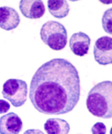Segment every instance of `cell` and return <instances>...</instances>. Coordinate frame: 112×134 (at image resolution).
Wrapping results in <instances>:
<instances>
[{"instance_id":"cell-1","label":"cell","mask_w":112,"mask_h":134,"mask_svg":"<svg viewBox=\"0 0 112 134\" xmlns=\"http://www.w3.org/2000/svg\"><path fill=\"white\" fill-rule=\"evenodd\" d=\"M81 81L75 66L62 58L42 65L32 78L29 99L40 113L59 115L69 113L80 99Z\"/></svg>"},{"instance_id":"cell-2","label":"cell","mask_w":112,"mask_h":134,"mask_svg":"<svg viewBox=\"0 0 112 134\" xmlns=\"http://www.w3.org/2000/svg\"><path fill=\"white\" fill-rule=\"evenodd\" d=\"M88 110L93 116L112 118V81H102L91 89L86 101Z\"/></svg>"},{"instance_id":"cell-3","label":"cell","mask_w":112,"mask_h":134,"mask_svg":"<svg viewBox=\"0 0 112 134\" xmlns=\"http://www.w3.org/2000/svg\"><path fill=\"white\" fill-rule=\"evenodd\" d=\"M40 36L42 42L54 50H61L66 46V29L59 22L49 21L44 24L41 29Z\"/></svg>"},{"instance_id":"cell-4","label":"cell","mask_w":112,"mask_h":134,"mask_svg":"<svg viewBox=\"0 0 112 134\" xmlns=\"http://www.w3.org/2000/svg\"><path fill=\"white\" fill-rule=\"evenodd\" d=\"M2 95L15 107L23 106L27 100V85L25 81L17 79L7 80L3 85Z\"/></svg>"},{"instance_id":"cell-5","label":"cell","mask_w":112,"mask_h":134,"mask_svg":"<svg viewBox=\"0 0 112 134\" xmlns=\"http://www.w3.org/2000/svg\"><path fill=\"white\" fill-rule=\"evenodd\" d=\"M93 53L95 60L99 64L107 65L112 64V38L104 36L97 39Z\"/></svg>"},{"instance_id":"cell-6","label":"cell","mask_w":112,"mask_h":134,"mask_svg":"<svg viewBox=\"0 0 112 134\" xmlns=\"http://www.w3.org/2000/svg\"><path fill=\"white\" fill-rule=\"evenodd\" d=\"M19 9L24 17L30 19L42 18L46 12L42 0H21Z\"/></svg>"},{"instance_id":"cell-7","label":"cell","mask_w":112,"mask_h":134,"mask_svg":"<svg viewBox=\"0 0 112 134\" xmlns=\"http://www.w3.org/2000/svg\"><path fill=\"white\" fill-rule=\"evenodd\" d=\"M23 126L21 119L14 112L7 114L0 118L1 134H18L22 130Z\"/></svg>"},{"instance_id":"cell-8","label":"cell","mask_w":112,"mask_h":134,"mask_svg":"<svg viewBox=\"0 0 112 134\" xmlns=\"http://www.w3.org/2000/svg\"><path fill=\"white\" fill-rule=\"evenodd\" d=\"M91 44V39L84 32L75 33L69 40V47L76 55L83 57L88 53Z\"/></svg>"},{"instance_id":"cell-9","label":"cell","mask_w":112,"mask_h":134,"mask_svg":"<svg viewBox=\"0 0 112 134\" xmlns=\"http://www.w3.org/2000/svg\"><path fill=\"white\" fill-rule=\"evenodd\" d=\"M21 21L17 11L12 7H0V28L10 31L17 28Z\"/></svg>"},{"instance_id":"cell-10","label":"cell","mask_w":112,"mask_h":134,"mask_svg":"<svg viewBox=\"0 0 112 134\" xmlns=\"http://www.w3.org/2000/svg\"><path fill=\"white\" fill-rule=\"evenodd\" d=\"M44 129L48 134H68L70 125L67 121L60 118H50L44 124Z\"/></svg>"},{"instance_id":"cell-11","label":"cell","mask_w":112,"mask_h":134,"mask_svg":"<svg viewBox=\"0 0 112 134\" xmlns=\"http://www.w3.org/2000/svg\"><path fill=\"white\" fill-rule=\"evenodd\" d=\"M47 7L51 15L58 19L66 17L70 11L69 5L66 0H48Z\"/></svg>"},{"instance_id":"cell-12","label":"cell","mask_w":112,"mask_h":134,"mask_svg":"<svg viewBox=\"0 0 112 134\" xmlns=\"http://www.w3.org/2000/svg\"><path fill=\"white\" fill-rule=\"evenodd\" d=\"M102 21L104 31L112 36V7L105 11L102 16Z\"/></svg>"},{"instance_id":"cell-13","label":"cell","mask_w":112,"mask_h":134,"mask_svg":"<svg viewBox=\"0 0 112 134\" xmlns=\"http://www.w3.org/2000/svg\"><path fill=\"white\" fill-rule=\"evenodd\" d=\"M92 133L93 134H105L106 133V126L102 122H98L91 128Z\"/></svg>"},{"instance_id":"cell-14","label":"cell","mask_w":112,"mask_h":134,"mask_svg":"<svg viewBox=\"0 0 112 134\" xmlns=\"http://www.w3.org/2000/svg\"><path fill=\"white\" fill-rule=\"evenodd\" d=\"M10 108V105L4 99H0V114L7 113Z\"/></svg>"},{"instance_id":"cell-15","label":"cell","mask_w":112,"mask_h":134,"mask_svg":"<svg viewBox=\"0 0 112 134\" xmlns=\"http://www.w3.org/2000/svg\"><path fill=\"white\" fill-rule=\"evenodd\" d=\"M101 3L105 5H109L112 4V0H98Z\"/></svg>"},{"instance_id":"cell-16","label":"cell","mask_w":112,"mask_h":134,"mask_svg":"<svg viewBox=\"0 0 112 134\" xmlns=\"http://www.w3.org/2000/svg\"><path fill=\"white\" fill-rule=\"evenodd\" d=\"M69 1H71V2H77V1H81V0H69Z\"/></svg>"},{"instance_id":"cell-17","label":"cell","mask_w":112,"mask_h":134,"mask_svg":"<svg viewBox=\"0 0 112 134\" xmlns=\"http://www.w3.org/2000/svg\"><path fill=\"white\" fill-rule=\"evenodd\" d=\"M110 134H112V127H111L110 131Z\"/></svg>"}]
</instances>
